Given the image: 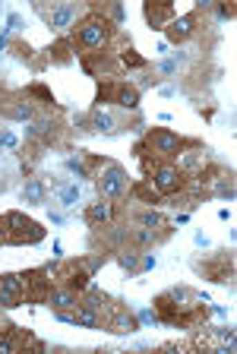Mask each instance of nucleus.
I'll use <instances>...</instances> for the list:
<instances>
[{
	"mask_svg": "<svg viewBox=\"0 0 237 354\" xmlns=\"http://www.w3.org/2000/svg\"><path fill=\"white\" fill-rule=\"evenodd\" d=\"M152 313H155V323L178 326V329H200L206 326L212 307L193 288H171L152 301Z\"/></svg>",
	"mask_w": 237,
	"mask_h": 354,
	"instance_id": "1",
	"label": "nucleus"
},
{
	"mask_svg": "<svg viewBox=\"0 0 237 354\" xmlns=\"http://www.w3.org/2000/svg\"><path fill=\"white\" fill-rule=\"evenodd\" d=\"M70 41H73L76 54H95V51H111V48H126L130 38L120 35L117 26H111L108 19H102L98 13H86L70 32Z\"/></svg>",
	"mask_w": 237,
	"mask_h": 354,
	"instance_id": "2",
	"label": "nucleus"
},
{
	"mask_svg": "<svg viewBox=\"0 0 237 354\" xmlns=\"http://www.w3.org/2000/svg\"><path fill=\"white\" fill-rule=\"evenodd\" d=\"M104 263H108V253H92V257H73V259L48 263V272H51L54 285H64L70 291H76V295H82Z\"/></svg>",
	"mask_w": 237,
	"mask_h": 354,
	"instance_id": "3",
	"label": "nucleus"
},
{
	"mask_svg": "<svg viewBox=\"0 0 237 354\" xmlns=\"http://www.w3.org/2000/svg\"><path fill=\"white\" fill-rule=\"evenodd\" d=\"M142 146H146V152H152L155 158H162V162H174V155L178 152L202 146V140L180 136V133L168 130V127H152V130H146V136H142Z\"/></svg>",
	"mask_w": 237,
	"mask_h": 354,
	"instance_id": "4",
	"label": "nucleus"
},
{
	"mask_svg": "<svg viewBox=\"0 0 237 354\" xmlns=\"http://www.w3.org/2000/svg\"><path fill=\"white\" fill-rule=\"evenodd\" d=\"M3 225H7V243L10 247H35V243H41L48 237L45 225L35 221V218H29V215L19 212V209L3 212Z\"/></svg>",
	"mask_w": 237,
	"mask_h": 354,
	"instance_id": "5",
	"label": "nucleus"
},
{
	"mask_svg": "<svg viewBox=\"0 0 237 354\" xmlns=\"http://www.w3.org/2000/svg\"><path fill=\"white\" fill-rule=\"evenodd\" d=\"M95 190H98V199H108V203H120V199H126L130 196V174H126V168L124 165H117L111 158V162L104 165L102 171H98L95 177Z\"/></svg>",
	"mask_w": 237,
	"mask_h": 354,
	"instance_id": "6",
	"label": "nucleus"
},
{
	"mask_svg": "<svg viewBox=\"0 0 237 354\" xmlns=\"http://www.w3.org/2000/svg\"><path fill=\"white\" fill-rule=\"evenodd\" d=\"M70 127L64 124L60 118H35L26 124V140H38L45 149H64V152H73L67 140Z\"/></svg>",
	"mask_w": 237,
	"mask_h": 354,
	"instance_id": "7",
	"label": "nucleus"
},
{
	"mask_svg": "<svg viewBox=\"0 0 237 354\" xmlns=\"http://www.w3.org/2000/svg\"><path fill=\"white\" fill-rule=\"evenodd\" d=\"M0 118L16 120V124H29V120L38 118V111L26 98L23 88H0Z\"/></svg>",
	"mask_w": 237,
	"mask_h": 354,
	"instance_id": "8",
	"label": "nucleus"
},
{
	"mask_svg": "<svg viewBox=\"0 0 237 354\" xmlns=\"http://www.w3.org/2000/svg\"><path fill=\"white\" fill-rule=\"evenodd\" d=\"M35 10L38 16H45V22L51 26L54 32H70L76 26V22L82 19V16L89 13V7H76V3H51V7H41V3H35Z\"/></svg>",
	"mask_w": 237,
	"mask_h": 354,
	"instance_id": "9",
	"label": "nucleus"
},
{
	"mask_svg": "<svg viewBox=\"0 0 237 354\" xmlns=\"http://www.w3.org/2000/svg\"><path fill=\"white\" fill-rule=\"evenodd\" d=\"M193 269H196L202 279L215 281V285H234V253L231 250H218L209 259H196Z\"/></svg>",
	"mask_w": 237,
	"mask_h": 354,
	"instance_id": "10",
	"label": "nucleus"
},
{
	"mask_svg": "<svg viewBox=\"0 0 237 354\" xmlns=\"http://www.w3.org/2000/svg\"><path fill=\"white\" fill-rule=\"evenodd\" d=\"M79 66L82 73L92 80H117L120 76V64H117V51H95V54H79Z\"/></svg>",
	"mask_w": 237,
	"mask_h": 354,
	"instance_id": "11",
	"label": "nucleus"
},
{
	"mask_svg": "<svg viewBox=\"0 0 237 354\" xmlns=\"http://www.w3.org/2000/svg\"><path fill=\"white\" fill-rule=\"evenodd\" d=\"M149 180H152V187H155V190L168 199V196H178L180 190H187L193 177H187L184 171L174 168V162H162L155 171H152V177H149Z\"/></svg>",
	"mask_w": 237,
	"mask_h": 354,
	"instance_id": "12",
	"label": "nucleus"
},
{
	"mask_svg": "<svg viewBox=\"0 0 237 354\" xmlns=\"http://www.w3.org/2000/svg\"><path fill=\"white\" fill-rule=\"evenodd\" d=\"M98 329L111 332V335H133V332L140 329V317H136V313L126 307V304L114 301L111 310H108V313L102 317V326H98Z\"/></svg>",
	"mask_w": 237,
	"mask_h": 354,
	"instance_id": "13",
	"label": "nucleus"
},
{
	"mask_svg": "<svg viewBox=\"0 0 237 354\" xmlns=\"http://www.w3.org/2000/svg\"><path fill=\"white\" fill-rule=\"evenodd\" d=\"M23 285H26V304H48V295H51V288H54L48 266L26 269V272H23Z\"/></svg>",
	"mask_w": 237,
	"mask_h": 354,
	"instance_id": "14",
	"label": "nucleus"
},
{
	"mask_svg": "<svg viewBox=\"0 0 237 354\" xmlns=\"http://www.w3.org/2000/svg\"><path fill=\"white\" fill-rule=\"evenodd\" d=\"M26 304L23 272H0V310H16Z\"/></svg>",
	"mask_w": 237,
	"mask_h": 354,
	"instance_id": "15",
	"label": "nucleus"
},
{
	"mask_svg": "<svg viewBox=\"0 0 237 354\" xmlns=\"http://www.w3.org/2000/svg\"><path fill=\"white\" fill-rule=\"evenodd\" d=\"M130 225H136V228H146L152 231V234L162 237V243L168 241L171 234H174V225H171L168 218H164L162 212H155V209L149 206V209H136L133 215H130Z\"/></svg>",
	"mask_w": 237,
	"mask_h": 354,
	"instance_id": "16",
	"label": "nucleus"
},
{
	"mask_svg": "<svg viewBox=\"0 0 237 354\" xmlns=\"http://www.w3.org/2000/svg\"><path fill=\"white\" fill-rule=\"evenodd\" d=\"M196 29H200V10H193V13H184V16H178V19H171L168 29H164V38H168L171 44H184V41H190Z\"/></svg>",
	"mask_w": 237,
	"mask_h": 354,
	"instance_id": "17",
	"label": "nucleus"
},
{
	"mask_svg": "<svg viewBox=\"0 0 237 354\" xmlns=\"http://www.w3.org/2000/svg\"><path fill=\"white\" fill-rule=\"evenodd\" d=\"M209 165V155H206V146H196V149H184V152L174 155V168L184 171L187 177H196L202 168Z\"/></svg>",
	"mask_w": 237,
	"mask_h": 354,
	"instance_id": "18",
	"label": "nucleus"
},
{
	"mask_svg": "<svg viewBox=\"0 0 237 354\" xmlns=\"http://www.w3.org/2000/svg\"><path fill=\"white\" fill-rule=\"evenodd\" d=\"M79 304H82V307H86V310H89L92 317H95V319H98V326H102V317H104V313H108V310H111L114 297H111V295H104L102 288L89 285V288H86V291H82Z\"/></svg>",
	"mask_w": 237,
	"mask_h": 354,
	"instance_id": "19",
	"label": "nucleus"
},
{
	"mask_svg": "<svg viewBox=\"0 0 237 354\" xmlns=\"http://www.w3.org/2000/svg\"><path fill=\"white\" fill-rule=\"evenodd\" d=\"M41 54H45V60L51 66H70L76 60V48H73V41H70V35H60L57 41H51Z\"/></svg>",
	"mask_w": 237,
	"mask_h": 354,
	"instance_id": "20",
	"label": "nucleus"
},
{
	"mask_svg": "<svg viewBox=\"0 0 237 354\" xmlns=\"http://www.w3.org/2000/svg\"><path fill=\"white\" fill-rule=\"evenodd\" d=\"M142 16H146L149 22V29H155V32H164L168 29V22L174 19V7L171 3H142Z\"/></svg>",
	"mask_w": 237,
	"mask_h": 354,
	"instance_id": "21",
	"label": "nucleus"
},
{
	"mask_svg": "<svg viewBox=\"0 0 237 354\" xmlns=\"http://www.w3.org/2000/svg\"><path fill=\"white\" fill-rule=\"evenodd\" d=\"M86 225H92V228H102V225H111V221H117V206L114 203H108V199H98V203H92L89 209H86Z\"/></svg>",
	"mask_w": 237,
	"mask_h": 354,
	"instance_id": "22",
	"label": "nucleus"
},
{
	"mask_svg": "<svg viewBox=\"0 0 237 354\" xmlns=\"http://www.w3.org/2000/svg\"><path fill=\"white\" fill-rule=\"evenodd\" d=\"M79 297H82V295H76V291H70V288L54 285L51 295H48V304H45V307H51L54 313H64V310H76V307H79Z\"/></svg>",
	"mask_w": 237,
	"mask_h": 354,
	"instance_id": "23",
	"label": "nucleus"
},
{
	"mask_svg": "<svg viewBox=\"0 0 237 354\" xmlns=\"http://www.w3.org/2000/svg\"><path fill=\"white\" fill-rule=\"evenodd\" d=\"M130 199H140V203H146V206H152V209L164 203V196L152 187L149 177H142V180H133V184H130Z\"/></svg>",
	"mask_w": 237,
	"mask_h": 354,
	"instance_id": "24",
	"label": "nucleus"
},
{
	"mask_svg": "<svg viewBox=\"0 0 237 354\" xmlns=\"http://www.w3.org/2000/svg\"><path fill=\"white\" fill-rule=\"evenodd\" d=\"M23 203L26 206H45L48 203V180L45 177H29V180H26Z\"/></svg>",
	"mask_w": 237,
	"mask_h": 354,
	"instance_id": "25",
	"label": "nucleus"
},
{
	"mask_svg": "<svg viewBox=\"0 0 237 354\" xmlns=\"http://www.w3.org/2000/svg\"><path fill=\"white\" fill-rule=\"evenodd\" d=\"M114 104H120V108L126 111H136L140 108V88H136V82H117V92H114Z\"/></svg>",
	"mask_w": 237,
	"mask_h": 354,
	"instance_id": "26",
	"label": "nucleus"
},
{
	"mask_svg": "<svg viewBox=\"0 0 237 354\" xmlns=\"http://www.w3.org/2000/svg\"><path fill=\"white\" fill-rule=\"evenodd\" d=\"M114 259L120 263V269H126L130 275H140V259H142V250H133V247H120L114 253Z\"/></svg>",
	"mask_w": 237,
	"mask_h": 354,
	"instance_id": "27",
	"label": "nucleus"
},
{
	"mask_svg": "<svg viewBox=\"0 0 237 354\" xmlns=\"http://www.w3.org/2000/svg\"><path fill=\"white\" fill-rule=\"evenodd\" d=\"M117 64H120V66H126V70H146L149 60L142 57L140 51H133V48L126 44V48H120V51H117Z\"/></svg>",
	"mask_w": 237,
	"mask_h": 354,
	"instance_id": "28",
	"label": "nucleus"
},
{
	"mask_svg": "<svg viewBox=\"0 0 237 354\" xmlns=\"http://www.w3.org/2000/svg\"><path fill=\"white\" fill-rule=\"evenodd\" d=\"M117 82H120V80H102V82H98L95 108H102V104H114V92H117Z\"/></svg>",
	"mask_w": 237,
	"mask_h": 354,
	"instance_id": "29",
	"label": "nucleus"
},
{
	"mask_svg": "<svg viewBox=\"0 0 237 354\" xmlns=\"http://www.w3.org/2000/svg\"><path fill=\"white\" fill-rule=\"evenodd\" d=\"M7 48H10V54H13V60H23V64H32V60H35V48H32L29 41H23V38L10 41Z\"/></svg>",
	"mask_w": 237,
	"mask_h": 354,
	"instance_id": "30",
	"label": "nucleus"
},
{
	"mask_svg": "<svg viewBox=\"0 0 237 354\" xmlns=\"http://www.w3.org/2000/svg\"><path fill=\"white\" fill-rule=\"evenodd\" d=\"M57 193H60V206H76L79 203V187L76 184H67V187H57Z\"/></svg>",
	"mask_w": 237,
	"mask_h": 354,
	"instance_id": "31",
	"label": "nucleus"
},
{
	"mask_svg": "<svg viewBox=\"0 0 237 354\" xmlns=\"http://www.w3.org/2000/svg\"><path fill=\"white\" fill-rule=\"evenodd\" d=\"M19 149V140H16V133L7 130V127H0V152H16Z\"/></svg>",
	"mask_w": 237,
	"mask_h": 354,
	"instance_id": "32",
	"label": "nucleus"
},
{
	"mask_svg": "<svg viewBox=\"0 0 237 354\" xmlns=\"http://www.w3.org/2000/svg\"><path fill=\"white\" fill-rule=\"evenodd\" d=\"M215 13H218V19H234V3H218Z\"/></svg>",
	"mask_w": 237,
	"mask_h": 354,
	"instance_id": "33",
	"label": "nucleus"
},
{
	"mask_svg": "<svg viewBox=\"0 0 237 354\" xmlns=\"http://www.w3.org/2000/svg\"><path fill=\"white\" fill-rule=\"evenodd\" d=\"M10 326H13V323H10V319H7V310H0V335H7V332H10Z\"/></svg>",
	"mask_w": 237,
	"mask_h": 354,
	"instance_id": "34",
	"label": "nucleus"
},
{
	"mask_svg": "<svg viewBox=\"0 0 237 354\" xmlns=\"http://www.w3.org/2000/svg\"><path fill=\"white\" fill-rule=\"evenodd\" d=\"M0 243H7V225H3V215H0Z\"/></svg>",
	"mask_w": 237,
	"mask_h": 354,
	"instance_id": "35",
	"label": "nucleus"
}]
</instances>
